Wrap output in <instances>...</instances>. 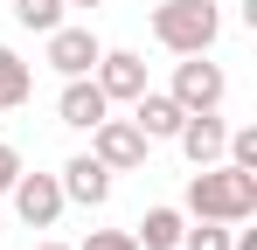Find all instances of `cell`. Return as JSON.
I'll use <instances>...</instances> for the list:
<instances>
[{
	"label": "cell",
	"instance_id": "cell-1",
	"mask_svg": "<svg viewBox=\"0 0 257 250\" xmlns=\"http://www.w3.org/2000/svg\"><path fill=\"white\" fill-rule=\"evenodd\" d=\"M188 215H202V222H250L257 215V174H243V167H229V160L195 167Z\"/></svg>",
	"mask_w": 257,
	"mask_h": 250
},
{
	"label": "cell",
	"instance_id": "cell-2",
	"mask_svg": "<svg viewBox=\"0 0 257 250\" xmlns=\"http://www.w3.org/2000/svg\"><path fill=\"white\" fill-rule=\"evenodd\" d=\"M222 35V7L215 0H160L153 7V42L167 56H202Z\"/></svg>",
	"mask_w": 257,
	"mask_h": 250
},
{
	"label": "cell",
	"instance_id": "cell-3",
	"mask_svg": "<svg viewBox=\"0 0 257 250\" xmlns=\"http://www.w3.org/2000/svg\"><path fill=\"white\" fill-rule=\"evenodd\" d=\"M167 97L181 104V111H222V97H229V77H222V63H209V49H202V56H181V63H174Z\"/></svg>",
	"mask_w": 257,
	"mask_h": 250
},
{
	"label": "cell",
	"instance_id": "cell-4",
	"mask_svg": "<svg viewBox=\"0 0 257 250\" xmlns=\"http://www.w3.org/2000/svg\"><path fill=\"white\" fill-rule=\"evenodd\" d=\"M90 153L111 167V174H132V167H146L153 139H146V132H139L132 118H111V111H104V118L90 125Z\"/></svg>",
	"mask_w": 257,
	"mask_h": 250
},
{
	"label": "cell",
	"instance_id": "cell-5",
	"mask_svg": "<svg viewBox=\"0 0 257 250\" xmlns=\"http://www.w3.org/2000/svg\"><path fill=\"white\" fill-rule=\"evenodd\" d=\"M7 195H14V215H21L28 229H56L63 208H70V202H63V181H56V174H28V167L14 174Z\"/></svg>",
	"mask_w": 257,
	"mask_h": 250
},
{
	"label": "cell",
	"instance_id": "cell-6",
	"mask_svg": "<svg viewBox=\"0 0 257 250\" xmlns=\"http://www.w3.org/2000/svg\"><path fill=\"white\" fill-rule=\"evenodd\" d=\"M49 70H56V77H90V70H97V56H104V42H97V28H70V21H63V28H49Z\"/></svg>",
	"mask_w": 257,
	"mask_h": 250
},
{
	"label": "cell",
	"instance_id": "cell-7",
	"mask_svg": "<svg viewBox=\"0 0 257 250\" xmlns=\"http://www.w3.org/2000/svg\"><path fill=\"white\" fill-rule=\"evenodd\" d=\"M90 83H97L111 104H132V97L146 90V56H132V49H104L97 70H90Z\"/></svg>",
	"mask_w": 257,
	"mask_h": 250
},
{
	"label": "cell",
	"instance_id": "cell-8",
	"mask_svg": "<svg viewBox=\"0 0 257 250\" xmlns=\"http://www.w3.org/2000/svg\"><path fill=\"white\" fill-rule=\"evenodd\" d=\"M174 146L188 153V167H215V160H222V146H229L222 111H188V118H181V132H174Z\"/></svg>",
	"mask_w": 257,
	"mask_h": 250
},
{
	"label": "cell",
	"instance_id": "cell-9",
	"mask_svg": "<svg viewBox=\"0 0 257 250\" xmlns=\"http://www.w3.org/2000/svg\"><path fill=\"white\" fill-rule=\"evenodd\" d=\"M56 181H63V202H77V208H104L111 202V167L97 160V153H77Z\"/></svg>",
	"mask_w": 257,
	"mask_h": 250
},
{
	"label": "cell",
	"instance_id": "cell-10",
	"mask_svg": "<svg viewBox=\"0 0 257 250\" xmlns=\"http://www.w3.org/2000/svg\"><path fill=\"white\" fill-rule=\"evenodd\" d=\"M111 111V97L97 90L90 77H63V97H56V118L70 125V132H90V125Z\"/></svg>",
	"mask_w": 257,
	"mask_h": 250
},
{
	"label": "cell",
	"instance_id": "cell-11",
	"mask_svg": "<svg viewBox=\"0 0 257 250\" xmlns=\"http://www.w3.org/2000/svg\"><path fill=\"white\" fill-rule=\"evenodd\" d=\"M181 118H188V111L174 104L167 90H153V83H146V90L132 97V125H139L146 139H174V132H181Z\"/></svg>",
	"mask_w": 257,
	"mask_h": 250
},
{
	"label": "cell",
	"instance_id": "cell-12",
	"mask_svg": "<svg viewBox=\"0 0 257 250\" xmlns=\"http://www.w3.org/2000/svg\"><path fill=\"white\" fill-rule=\"evenodd\" d=\"M181 229H188V215H181V208H146V215H139V229H132V236H139V250H174L181 243Z\"/></svg>",
	"mask_w": 257,
	"mask_h": 250
},
{
	"label": "cell",
	"instance_id": "cell-13",
	"mask_svg": "<svg viewBox=\"0 0 257 250\" xmlns=\"http://www.w3.org/2000/svg\"><path fill=\"white\" fill-rule=\"evenodd\" d=\"M28 97H35V70H28V63L0 42V111H21Z\"/></svg>",
	"mask_w": 257,
	"mask_h": 250
},
{
	"label": "cell",
	"instance_id": "cell-14",
	"mask_svg": "<svg viewBox=\"0 0 257 250\" xmlns=\"http://www.w3.org/2000/svg\"><path fill=\"white\" fill-rule=\"evenodd\" d=\"M63 0H14V21L28 28V35H49V28H63Z\"/></svg>",
	"mask_w": 257,
	"mask_h": 250
},
{
	"label": "cell",
	"instance_id": "cell-15",
	"mask_svg": "<svg viewBox=\"0 0 257 250\" xmlns=\"http://www.w3.org/2000/svg\"><path fill=\"white\" fill-rule=\"evenodd\" d=\"M229 236H236V222H202L195 215V229H181L174 250H229Z\"/></svg>",
	"mask_w": 257,
	"mask_h": 250
},
{
	"label": "cell",
	"instance_id": "cell-16",
	"mask_svg": "<svg viewBox=\"0 0 257 250\" xmlns=\"http://www.w3.org/2000/svg\"><path fill=\"white\" fill-rule=\"evenodd\" d=\"M77 250H139V236H132V229H90Z\"/></svg>",
	"mask_w": 257,
	"mask_h": 250
},
{
	"label": "cell",
	"instance_id": "cell-17",
	"mask_svg": "<svg viewBox=\"0 0 257 250\" xmlns=\"http://www.w3.org/2000/svg\"><path fill=\"white\" fill-rule=\"evenodd\" d=\"M14 174H21V153H14V146H7V139H0V195H7V188H14Z\"/></svg>",
	"mask_w": 257,
	"mask_h": 250
},
{
	"label": "cell",
	"instance_id": "cell-18",
	"mask_svg": "<svg viewBox=\"0 0 257 250\" xmlns=\"http://www.w3.org/2000/svg\"><path fill=\"white\" fill-rule=\"evenodd\" d=\"M229 250H257V236L243 229V222H236V236H229Z\"/></svg>",
	"mask_w": 257,
	"mask_h": 250
},
{
	"label": "cell",
	"instance_id": "cell-19",
	"mask_svg": "<svg viewBox=\"0 0 257 250\" xmlns=\"http://www.w3.org/2000/svg\"><path fill=\"white\" fill-rule=\"evenodd\" d=\"M35 250H70V243H56V236H42V243H35Z\"/></svg>",
	"mask_w": 257,
	"mask_h": 250
},
{
	"label": "cell",
	"instance_id": "cell-20",
	"mask_svg": "<svg viewBox=\"0 0 257 250\" xmlns=\"http://www.w3.org/2000/svg\"><path fill=\"white\" fill-rule=\"evenodd\" d=\"M63 7H104V0H63Z\"/></svg>",
	"mask_w": 257,
	"mask_h": 250
}]
</instances>
